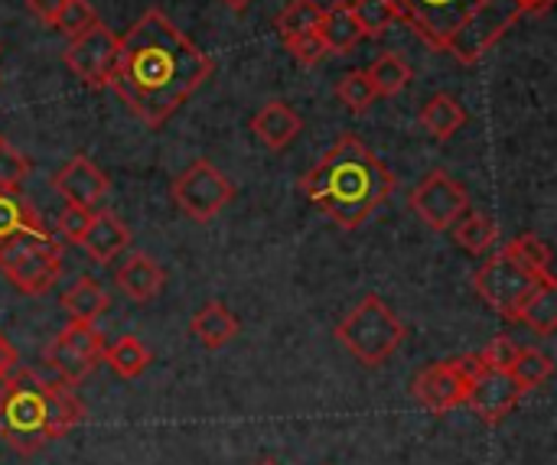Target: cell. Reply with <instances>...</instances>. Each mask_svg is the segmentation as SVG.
Segmentation results:
<instances>
[{"label": "cell", "instance_id": "f35d334b", "mask_svg": "<svg viewBox=\"0 0 557 465\" xmlns=\"http://www.w3.org/2000/svg\"><path fill=\"white\" fill-rule=\"evenodd\" d=\"M222 3H225L228 10H235V13H242V10H248V7H251L255 0H222Z\"/></svg>", "mask_w": 557, "mask_h": 465}, {"label": "cell", "instance_id": "3957f363", "mask_svg": "<svg viewBox=\"0 0 557 465\" xmlns=\"http://www.w3.org/2000/svg\"><path fill=\"white\" fill-rule=\"evenodd\" d=\"M85 420L82 401L62 381H46L29 368H16L7 385V401L0 407V440L20 453L33 456L42 447L69 437Z\"/></svg>", "mask_w": 557, "mask_h": 465}, {"label": "cell", "instance_id": "8fae6325", "mask_svg": "<svg viewBox=\"0 0 557 465\" xmlns=\"http://www.w3.org/2000/svg\"><path fill=\"white\" fill-rule=\"evenodd\" d=\"M62 59L82 85L108 88V78H111L114 62H117V36L98 20L95 26H88L85 33L69 39Z\"/></svg>", "mask_w": 557, "mask_h": 465}, {"label": "cell", "instance_id": "cb8c5ba5", "mask_svg": "<svg viewBox=\"0 0 557 465\" xmlns=\"http://www.w3.org/2000/svg\"><path fill=\"white\" fill-rule=\"evenodd\" d=\"M519 323L539 336H555L557 329V280H542L519 310Z\"/></svg>", "mask_w": 557, "mask_h": 465}, {"label": "cell", "instance_id": "277c9868", "mask_svg": "<svg viewBox=\"0 0 557 465\" xmlns=\"http://www.w3.org/2000/svg\"><path fill=\"white\" fill-rule=\"evenodd\" d=\"M408 329L405 323L395 316V310L369 293L362 297L339 323H336V339L339 345L366 368H382L405 342Z\"/></svg>", "mask_w": 557, "mask_h": 465}, {"label": "cell", "instance_id": "8d00e7d4", "mask_svg": "<svg viewBox=\"0 0 557 465\" xmlns=\"http://www.w3.org/2000/svg\"><path fill=\"white\" fill-rule=\"evenodd\" d=\"M62 3H65V0H26L29 13H33L36 20H42L46 26H52V23H55V16H59Z\"/></svg>", "mask_w": 557, "mask_h": 465}, {"label": "cell", "instance_id": "1f68e13d", "mask_svg": "<svg viewBox=\"0 0 557 465\" xmlns=\"http://www.w3.org/2000/svg\"><path fill=\"white\" fill-rule=\"evenodd\" d=\"M95 23H98V13H95V7L88 0H65L52 26L62 29L72 39V36L85 33L88 26H95Z\"/></svg>", "mask_w": 557, "mask_h": 465}, {"label": "cell", "instance_id": "83f0119b", "mask_svg": "<svg viewBox=\"0 0 557 465\" xmlns=\"http://www.w3.org/2000/svg\"><path fill=\"white\" fill-rule=\"evenodd\" d=\"M509 375H512V378L525 388V394H529V391L542 388V385L555 375V362H552V355H545V352H539V349H519V359L512 362Z\"/></svg>", "mask_w": 557, "mask_h": 465}, {"label": "cell", "instance_id": "7c38bea8", "mask_svg": "<svg viewBox=\"0 0 557 465\" xmlns=\"http://www.w3.org/2000/svg\"><path fill=\"white\" fill-rule=\"evenodd\" d=\"M418 404L437 417L457 411L467 404V391H470V381L467 375L457 368V362H437L424 372L414 375V385H411Z\"/></svg>", "mask_w": 557, "mask_h": 465}, {"label": "cell", "instance_id": "ffe728a7", "mask_svg": "<svg viewBox=\"0 0 557 465\" xmlns=\"http://www.w3.org/2000/svg\"><path fill=\"white\" fill-rule=\"evenodd\" d=\"M189 332H193L206 349L215 352V349H225V345L238 336V319H235V313H232L225 303L212 300V303H206V306L193 316Z\"/></svg>", "mask_w": 557, "mask_h": 465}, {"label": "cell", "instance_id": "44dd1931", "mask_svg": "<svg viewBox=\"0 0 557 465\" xmlns=\"http://www.w3.org/2000/svg\"><path fill=\"white\" fill-rule=\"evenodd\" d=\"M467 124V111L463 104L447 95V91H437L424 108H421V127L434 137V140H450L460 127Z\"/></svg>", "mask_w": 557, "mask_h": 465}, {"label": "cell", "instance_id": "d6986e66", "mask_svg": "<svg viewBox=\"0 0 557 465\" xmlns=\"http://www.w3.org/2000/svg\"><path fill=\"white\" fill-rule=\"evenodd\" d=\"M317 36L323 39L326 52H333V55H346V52H352L366 39L346 3H336V7L323 10V16L317 23Z\"/></svg>", "mask_w": 557, "mask_h": 465}, {"label": "cell", "instance_id": "e0dca14e", "mask_svg": "<svg viewBox=\"0 0 557 465\" xmlns=\"http://www.w3.org/2000/svg\"><path fill=\"white\" fill-rule=\"evenodd\" d=\"M114 280H117L121 293L127 300H134V303H150L166 287V274H163V267L150 254H131L117 267Z\"/></svg>", "mask_w": 557, "mask_h": 465}, {"label": "cell", "instance_id": "484cf974", "mask_svg": "<svg viewBox=\"0 0 557 465\" xmlns=\"http://www.w3.org/2000/svg\"><path fill=\"white\" fill-rule=\"evenodd\" d=\"M336 98H339V104H343L349 114H366V111L375 104L379 91H375V85H372V78H369L366 68H352V72H346V75L339 78Z\"/></svg>", "mask_w": 557, "mask_h": 465}, {"label": "cell", "instance_id": "603a6c76", "mask_svg": "<svg viewBox=\"0 0 557 465\" xmlns=\"http://www.w3.org/2000/svg\"><path fill=\"white\" fill-rule=\"evenodd\" d=\"M454 241L463 248V251H470L473 257H483V254H490L493 248H496V241H499V228H496V222L490 218V215H483V212H463L457 222H454Z\"/></svg>", "mask_w": 557, "mask_h": 465}, {"label": "cell", "instance_id": "4dcf8cb0", "mask_svg": "<svg viewBox=\"0 0 557 465\" xmlns=\"http://www.w3.org/2000/svg\"><path fill=\"white\" fill-rule=\"evenodd\" d=\"M349 7V13L356 16L362 36H382L395 20V10L388 0H343Z\"/></svg>", "mask_w": 557, "mask_h": 465}, {"label": "cell", "instance_id": "4fadbf2b", "mask_svg": "<svg viewBox=\"0 0 557 465\" xmlns=\"http://www.w3.org/2000/svg\"><path fill=\"white\" fill-rule=\"evenodd\" d=\"M525 398V388L509 375V372H496V368H486L476 381H470V391H467V407L483 420V424H503L516 407L519 401Z\"/></svg>", "mask_w": 557, "mask_h": 465}, {"label": "cell", "instance_id": "74e56055", "mask_svg": "<svg viewBox=\"0 0 557 465\" xmlns=\"http://www.w3.org/2000/svg\"><path fill=\"white\" fill-rule=\"evenodd\" d=\"M16 368H20V352H16V345L0 332V378H10Z\"/></svg>", "mask_w": 557, "mask_h": 465}, {"label": "cell", "instance_id": "2e32d148", "mask_svg": "<svg viewBox=\"0 0 557 465\" xmlns=\"http://www.w3.org/2000/svg\"><path fill=\"white\" fill-rule=\"evenodd\" d=\"M251 130L268 150H284L304 130V117L287 101L274 98L251 117Z\"/></svg>", "mask_w": 557, "mask_h": 465}, {"label": "cell", "instance_id": "e575fe53", "mask_svg": "<svg viewBox=\"0 0 557 465\" xmlns=\"http://www.w3.org/2000/svg\"><path fill=\"white\" fill-rule=\"evenodd\" d=\"M284 46H287V52L294 55V62H300V65H317L323 55H326V46H323V39L317 36V29L313 33H300V36H290V39H284Z\"/></svg>", "mask_w": 557, "mask_h": 465}, {"label": "cell", "instance_id": "f1b7e54d", "mask_svg": "<svg viewBox=\"0 0 557 465\" xmlns=\"http://www.w3.org/2000/svg\"><path fill=\"white\" fill-rule=\"evenodd\" d=\"M323 16V7L320 0H290L281 13H277V33L284 39L290 36H300V33H313L317 23Z\"/></svg>", "mask_w": 557, "mask_h": 465}, {"label": "cell", "instance_id": "b9f144b4", "mask_svg": "<svg viewBox=\"0 0 557 465\" xmlns=\"http://www.w3.org/2000/svg\"><path fill=\"white\" fill-rule=\"evenodd\" d=\"M0 140H3V137H0Z\"/></svg>", "mask_w": 557, "mask_h": 465}, {"label": "cell", "instance_id": "ab89813d", "mask_svg": "<svg viewBox=\"0 0 557 465\" xmlns=\"http://www.w3.org/2000/svg\"><path fill=\"white\" fill-rule=\"evenodd\" d=\"M7 385H10V378H0V407H3V401H7Z\"/></svg>", "mask_w": 557, "mask_h": 465}, {"label": "cell", "instance_id": "836d02e7", "mask_svg": "<svg viewBox=\"0 0 557 465\" xmlns=\"http://www.w3.org/2000/svg\"><path fill=\"white\" fill-rule=\"evenodd\" d=\"M91 212L95 209H82V205L65 202V209L59 215V225H55V238L62 244H78L82 235H85V228H88V222H91Z\"/></svg>", "mask_w": 557, "mask_h": 465}, {"label": "cell", "instance_id": "8992f818", "mask_svg": "<svg viewBox=\"0 0 557 465\" xmlns=\"http://www.w3.org/2000/svg\"><path fill=\"white\" fill-rule=\"evenodd\" d=\"M388 3L395 10V20L411 26L437 52H444L454 33L496 0H388ZM519 3L525 7V16H529V13L552 10L555 0H519Z\"/></svg>", "mask_w": 557, "mask_h": 465}, {"label": "cell", "instance_id": "7a4b0ae2", "mask_svg": "<svg viewBox=\"0 0 557 465\" xmlns=\"http://www.w3.org/2000/svg\"><path fill=\"white\" fill-rule=\"evenodd\" d=\"M395 173L356 137L343 134L304 176L307 199L343 231L362 228L395 192Z\"/></svg>", "mask_w": 557, "mask_h": 465}, {"label": "cell", "instance_id": "60d3db41", "mask_svg": "<svg viewBox=\"0 0 557 465\" xmlns=\"http://www.w3.org/2000/svg\"><path fill=\"white\" fill-rule=\"evenodd\" d=\"M261 465H277V463H271V460H268V463H261Z\"/></svg>", "mask_w": 557, "mask_h": 465}, {"label": "cell", "instance_id": "d4e9b609", "mask_svg": "<svg viewBox=\"0 0 557 465\" xmlns=\"http://www.w3.org/2000/svg\"><path fill=\"white\" fill-rule=\"evenodd\" d=\"M46 228L39 212L20 196V189L13 192H0V238L7 235H20V231H36Z\"/></svg>", "mask_w": 557, "mask_h": 465}, {"label": "cell", "instance_id": "5bb4252c", "mask_svg": "<svg viewBox=\"0 0 557 465\" xmlns=\"http://www.w3.org/2000/svg\"><path fill=\"white\" fill-rule=\"evenodd\" d=\"M52 189L82 209H95L104 196H108V176L88 160V156H72L55 176H52Z\"/></svg>", "mask_w": 557, "mask_h": 465}, {"label": "cell", "instance_id": "6da1fadb", "mask_svg": "<svg viewBox=\"0 0 557 465\" xmlns=\"http://www.w3.org/2000/svg\"><path fill=\"white\" fill-rule=\"evenodd\" d=\"M212 59L157 7L121 39L108 88L147 127H163L212 75Z\"/></svg>", "mask_w": 557, "mask_h": 465}, {"label": "cell", "instance_id": "f546056e", "mask_svg": "<svg viewBox=\"0 0 557 465\" xmlns=\"http://www.w3.org/2000/svg\"><path fill=\"white\" fill-rule=\"evenodd\" d=\"M506 251H509L516 261H522L532 274H539L542 280H552V277H555V274H552V251H548V244H545L539 235H519L516 241L506 244Z\"/></svg>", "mask_w": 557, "mask_h": 465}, {"label": "cell", "instance_id": "d6a6232c", "mask_svg": "<svg viewBox=\"0 0 557 465\" xmlns=\"http://www.w3.org/2000/svg\"><path fill=\"white\" fill-rule=\"evenodd\" d=\"M26 173H29V160L20 150H13L7 140H0V192L20 189Z\"/></svg>", "mask_w": 557, "mask_h": 465}, {"label": "cell", "instance_id": "9a60e30c", "mask_svg": "<svg viewBox=\"0 0 557 465\" xmlns=\"http://www.w3.org/2000/svg\"><path fill=\"white\" fill-rule=\"evenodd\" d=\"M78 248L95 261V264H111L117 261L127 248H131V228L108 209H95L91 212V222L78 241Z\"/></svg>", "mask_w": 557, "mask_h": 465}, {"label": "cell", "instance_id": "4316f807", "mask_svg": "<svg viewBox=\"0 0 557 465\" xmlns=\"http://www.w3.org/2000/svg\"><path fill=\"white\" fill-rule=\"evenodd\" d=\"M366 72H369L375 91H379V95H388V98L398 95L401 88H408V81H411V65H408L401 55H395V52L379 55Z\"/></svg>", "mask_w": 557, "mask_h": 465}, {"label": "cell", "instance_id": "52a82bcc", "mask_svg": "<svg viewBox=\"0 0 557 465\" xmlns=\"http://www.w3.org/2000/svg\"><path fill=\"white\" fill-rule=\"evenodd\" d=\"M539 284H542V277L532 274L522 261H516L506 248L496 251L473 277L476 293L509 323H519V310Z\"/></svg>", "mask_w": 557, "mask_h": 465}, {"label": "cell", "instance_id": "d590c367", "mask_svg": "<svg viewBox=\"0 0 557 465\" xmlns=\"http://www.w3.org/2000/svg\"><path fill=\"white\" fill-rule=\"evenodd\" d=\"M519 342L516 339H509V336H496L483 352H480V359L486 362V368H496V372H509L512 368V362L519 359Z\"/></svg>", "mask_w": 557, "mask_h": 465}, {"label": "cell", "instance_id": "9c48e42d", "mask_svg": "<svg viewBox=\"0 0 557 465\" xmlns=\"http://www.w3.org/2000/svg\"><path fill=\"white\" fill-rule=\"evenodd\" d=\"M104 355V336L95 323H69L42 352V365L55 375V381L75 388L82 385Z\"/></svg>", "mask_w": 557, "mask_h": 465}, {"label": "cell", "instance_id": "ac0fdd59", "mask_svg": "<svg viewBox=\"0 0 557 465\" xmlns=\"http://www.w3.org/2000/svg\"><path fill=\"white\" fill-rule=\"evenodd\" d=\"M59 303H62V310L69 313L72 323H95V319H101V316L108 313L111 297H108V290H104L95 277L82 274V277H75V284L62 293Z\"/></svg>", "mask_w": 557, "mask_h": 465}, {"label": "cell", "instance_id": "5b68a950", "mask_svg": "<svg viewBox=\"0 0 557 465\" xmlns=\"http://www.w3.org/2000/svg\"><path fill=\"white\" fill-rule=\"evenodd\" d=\"M0 274L23 297H46L62 274V241L49 228L0 238Z\"/></svg>", "mask_w": 557, "mask_h": 465}, {"label": "cell", "instance_id": "30bf717a", "mask_svg": "<svg viewBox=\"0 0 557 465\" xmlns=\"http://www.w3.org/2000/svg\"><path fill=\"white\" fill-rule=\"evenodd\" d=\"M411 209L428 228L450 231L454 222L470 209V192L447 169H434L411 189Z\"/></svg>", "mask_w": 557, "mask_h": 465}, {"label": "cell", "instance_id": "ba28073f", "mask_svg": "<svg viewBox=\"0 0 557 465\" xmlns=\"http://www.w3.org/2000/svg\"><path fill=\"white\" fill-rule=\"evenodd\" d=\"M232 199H235L232 179H228L222 169H215L209 160L189 163V166L173 179V202H176V209H180L186 218L199 222V225L212 222L222 209H228Z\"/></svg>", "mask_w": 557, "mask_h": 465}, {"label": "cell", "instance_id": "7402d4cb", "mask_svg": "<svg viewBox=\"0 0 557 465\" xmlns=\"http://www.w3.org/2000/svg\"><path fill=\"white\" fill-rule=\"evenodd\" d=\"M101 362H104L121 381H137V378L150 368L153 355H150V349H147L137 336H121L114 345H104Z\"/></svg>", "mask_w": 557, "mask_h": 465}]
</instances>
